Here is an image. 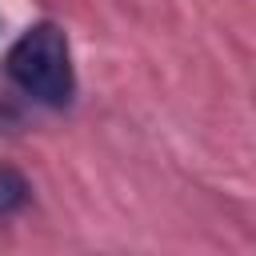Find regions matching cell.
I'll use <instances>...</instances> for the list:
<instances>
[{
    "label": "cell",
    "mask_w": 256,
    "mask_h": 256,
    "mask_svg": "<svg viewBox=\"0 0 256 256\" xmlns=\"http://www.w3.org/2000/svg\"><path fill=\"white\" fill-rule=\"evenodd\" d=\"M4 68L12 76V84L20 92H28L32 100L48 104V108H64L76 92V72H72V52H68V36L60 24L40 20L32 24L4 56Z\"/></svg>",
    "instance_id": "cell-1"
},
{
    "label": "cell",
    "mask_w": 256,
    "mask_h": 256,
    "mask_svg": "<svg viewBox=\"0 0 256 256\" xmlns=\"http://www.w3.org/2000/svg\"><path fill=\"white\" fill-rule=\"evenodd\" d=\"M28 200H32V184H28V176H24L20 168H12V164H0V220L24 212Z\"/></svg>",
    "instance_id": "cell-2"
}]
</instances>
